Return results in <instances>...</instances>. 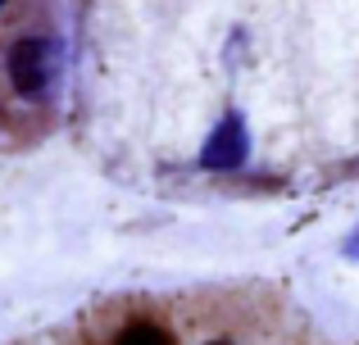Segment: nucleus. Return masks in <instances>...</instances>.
Segmentation results:
<instances>
[{"mask_svg":"<svg viewBox=\"0 0 359 345\" xmlns=\"http://www.w3.org/2000/svg\"><path fill=\"white\" fill-rule=\"evenodd\" d=\"M5 78L23 105H50L64 82V45L50 32H27L5 50Z\"/></svg>","mask_w":359,"mask_h":345,"instance_id":"1","label":"nucleus"},{"mask_svg":"<svg viewBox=\"0 0 359 345\" xmlns=\"http://www.w3.org/2000/svg\"><path fill=\"white\" fill-rule=\"evenodd\" d=\"M245 155H250V136H245V118L241 114H223L214 123V132L205 136L201 146V164L214 173H228V169H241Z\"/></svg>","mask_w":359,"mask_h":345,"instance_id":"2","label":"nucleus"},{"mask_svg":"<svg viewBox=\"0 0 359 345\" xmlns=\"http://www.w3.org/2000/svg\"><path fill=\"white\" fill-rule=\"evenodd\" d=\"M114 345H177V337L155 318H132L128 328H118Z\"/></svg>","mask_w":359,"mask_h":345,"instance_id":"3","label":"nucleus"},{"mask_svg":"<svg viewBox=\"0 0 359 345\" xmlns=\"http://www.w3.org/2000/svg\"><path fill=\"white\" fill-rule=\"evenodd\" d=\"M205 345H237V341H228V337H219V341H205Z\"/></svg>","mask_w":359,"mask_h":345,"instance_id":"4","label":"nucleus"},{"mask_svg":"<svg viewBox=\"0 0 359 345\" xmlns=\"http://www.w3.org/2000/svg\"><path fill=\"white\" fill-rule=\"evenodd\" d=\"M351 255H359V241H351Z\"/></svg>","mask_w":359,"mask_h":345,"instance_id":"5","label":"nucleus"}]
</instances>
